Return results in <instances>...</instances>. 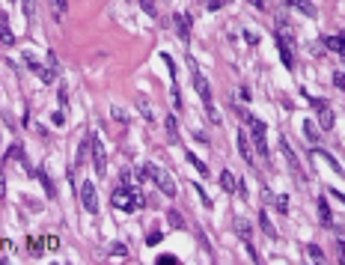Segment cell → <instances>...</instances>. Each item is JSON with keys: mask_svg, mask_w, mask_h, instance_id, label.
I'll list each match as a JSON object with an SVG mask.
<instances>
[{"mask_svg": "<svg viewBox=\"0 0 345 265\" xmlns=\"http://www.w3.org/2000/svg\"><path fill=\"white\" fill-rule=\"evenodd\" d=\"M140 173H143L146 179L155 182V185L161 188V194H167V197H176V194H179V191H176V179H173L164 167H158V164H146Z\"/></svg>", "mask_w": 345, "mask_h": 265, "instance_id": "1", "label": "cell"}, {"mask_svg": "<svg viewBox=\"0 0 345 265\" xmlns=\"http://www.w3.org/2000/svg\"><path fill=\"white\" fill-rule=\"evenodd\" d=\"M113 206L116 209H125V212H134V209H140L146 200H143V194L140 191H134L131 185H122V188H116V191H113Z\"/></svg>", "mask_w": 345, "mask_h": 265, "instance_id": "2", "label": "cell"}, {"mask_svg": "<svg viewBox=\"0 0 345 265\" xmlns=\"http://www.w3.org/2000/svg\"><path fill=\"white\" fill-rule=\"evenodd\" d=\"M247 125H250V131H253V146H256V152L262 155V158H268V143H265V122L259 120V117H253V113H247Z\"/></svg>", "mask_w": 345, "mask_h": 265, "instance_id": "3", "label": "cell"}, {"mask_svg": "<svg viewBox=\"0 0 345 265\" xmlns=\"http://www.w3.org/2000/svg\"><path fill=\"white\" fill-rule=\"evenodd\" d=\"M90 152H92V164H95V173L104 176L107 170V155H104V146H101V137L95 131H90Z\"/></svg>", "mask_w": 345, "mask_h": 265, "instance_id": "4", "label": "cell"}, {"mask_svg": "<svg viewBox=\"0 0 345 265\" xmlns=\"http://www.w3.org/2000/svg\"><path fill=\"white\" fill-rule=\"evenodd\" d=\"M313 107L319 110V128L322 131H330L336 125V117H333V107L324 101V98H313Z\"/></svg>", "mask_w": 345, "mask_h": 265, "instance_id": "5", "label": "cell"}, {"mask_svg": "<svg viewBox=\"0 0 345 265\" xmlns=\"http://www.w3.org/2000/svg\"><path fill=\"white\" fill-rule=\"evenodd\" d=\"M24 60H27V66H30V72H33V74H36V78H39V81H45V84H54V81H57V72H54L51 66H42L39 60H33L30 54H27Z\"/></svg>", "mask_w": 345, "mask_h": 265, "instance_id": "6", "label": "cell"}, {"mask_svg": "<svg viewBox=\"0 0 345 265\" xmlns=\"http://www.w3.org/2000/svg\"><path fill=\"white\" fill-rule=\"evenodd\" d=\"M81 203H84V209H87L90 215L98 212V191H95L92 182H84V185H81Z\"/></svg>", "mask_w": 345, "mask_h": 265, "instance_id": "7", "label": "cell"}, {"mask_svg": "<svg viewBox=\"0 0 345 265\" xmlns=\"http://www.w3.org/2000/svg\"><path fill=\"white\" fill-rule=\"evenodd\" d=\"M194 90H197V96L203 98V104H214V96H211V84L206 81V74L197 69L194 72Z\"/></svg>", "mask_w": 345, "mask_h": 265, "instance_id": "8", "label": "cell"}, {"mask_svg": "<svg viewBox=\"0 0 345 265\" xmlns=\"http://www.w3.org/2000/svg\"><path fill=\"white\" fill-rule=\"evenodd\" d=\"M280 149H283V155H286V161H289V167L303 179V170H300V161H298V155H295V149H292V143H289V137H280Z\"/></svg>", "mask_w": 345, "mask_h": 265, "instance_id": "9", "label": "cell"}, {"mask_svg": "<svg viewBox=\"0 0 345 265\" xmlns=\"http://www.w3.org/2000/svg\"><path fill=\"white\" fill-rule=\"evenodd\" d=\"M173 24H176V30H179L182 39L190 42V15H187V12H176V15H173Z\"/></svg>", "mask_w": 345, "mask_h": 265, "instance_id": "10", "label": "cell"}, {"mask_svg": "<svg viewBox=\"0 0 345 265\" xmlns=\"http://www.w3.org/2000/svg\"><path fill=\"white\" fill-rule=\"evenodd\" d=\"M286 6H289V9H298V12H303L306 18H316V15H319L316 3H310V0H286Z\"/></svg>", "mask_w": 345, "mask_h": 265, "instance_id": "11", "label": "cell"}, {"mask_svg": "<svg viewBox=\"0 0 345 265\" xmlns=\"http://www.w3.org/2000/svg\"><path fill=\"white\" fill-rule=\"evenodd\" d=\"M238 152H241V155H244V161H247V164H250V167H253V164H256V155H253V149H250V137H247V134H244V128H241V131H238Z\"/></svg>", "mask_w": 345, "mask_h": 265, "instance_id": "12", "label": "cell"}, {"mask_svg": "<svg viewBox=\"0 0 345 265\" xmlns=\"http://www.w3.org/2000/svg\"><path fill=\"white\" fill-rule=\"evenodd\" d=\"M324 45H327L333 54L345 57V36H342V33H339V36H324Z\"/></svg>", "mask_w": 345, "mask_h": 265, "instance_id": "13", "label": "cell"}, {"mask_svg": "<svg viewBox=\"0 0 345 265\" xmlns=\"http://www.w3.org/2000/svg\"><path fill=\"white\" fill-rule=\"evenodd\" d=\"M277 48H280V60H283V66H286V69H295V54H292V45H289V42H283V39H277Z\"/></svg>", "mask_w": 345, "mask_h": 265, "instance_id": "14", "label": "cell"}, {"mask_svg": "<svg viewBox=\"0 0 345 265\" xmlns=\"http://www.w3.org/2000/svg\"><path fill=\"white\" fill-rule=\"evenodd\" d=\"M0 39H3L6 45H15V33L9 27V18L6 15H0Z\"/></svg>", "mask_w": 345, "mask_h": 265, "instance_id": "15", "label": "cell"}, {"mask_svg": "<svg viewBox=\"0 0 345 265\" xmlns=\"http://www.w3.org/2000/svg\"><path fill=\"white\" fill-rule=\"evenodd\" d=\"M319 220H322L324 226H330V220H333L330 206H327V200H324V197H319Z\"/></svg>", "mask_w": 345, "mask_h": 265, "instance_id": "16", "label": "cell"}, {"mask_svg": "<svg viewBox=\"0 0 345 265\" xmlns=\"http://www.w3.org/2000/svg\"><path fill=\"white\" fill-rule=\"evenodd\" d=\"M220 185H223V191H229V194H235V188H238L235 176L229 173V170H223V173H220Z\"/></svg>", "mask_w": 345, "mask_h": 265, "instance_id": "17", "label": "cell"}, {"mask_svg": "<svg viewBox=\"0 0 345 265\" xmlns=\"http://www.w3.org/2000/svg\"><path fill=\"white\" fill-rule=\"evenodd\" d=\"M259 223H262V230L268 239H277V230H274V223L268 220V212H259Z\"/></svg>", "mask_w": 345, "mask_h": 265, "instance_id": "18", "label": "cell"}, {"mask_svg": "<svg viewBox=\"0 0 345 265\" xmlns=\"http://www.w3.org/2000/svg\"><path fill=\"white\" fill-rule=\"evenodd\" d=\"M167 223L173 226V230H184V217H182V212L170 209V212H167Z\"/></svg>", "mask_w": 345, "mask_h": 265, "instance_id": "19", "label": "cell"}, {"mask_svg": "<svg viewBox=\"0 0 345 265\" xmlns=\"http://www.w3.org/2000/svg\"><path fill=\"white\" fill-rule=\"evenodd\" d=\"M303 134L310 137V143H319V128H316V122H313V120H306V122H303Z\"/></svg>", "mask_w": 345, "mask_h": 265, "instance_id": "20", "label": "cell"}, {"mask_svg": "<svg viewBox=\"0 0 345 265\" xmlns=\"http://www.w3.org/2000/svg\"><path fill=\"white\" fill-rule=\"evenodd\" d=\"M235 230H238V236H241V239H250V223H247L241 215L235 217Z\"/></svg>", "mask_w": 345, "mask_h": 265, "instance_id": "21", "label": "cell"}, {"mask_svg": "<svg viewBox=\"0 0 345 265\" xmlns=\"http://www.w3.org/2000/svg\"><path fill=\"white\" fill-rule=\"evenodd\" d=\"M303 250H306V256H310V259H316V262H322V259H324V250H322L319 244H306Z\"/></svg>", "mask_w": 345, "mask_h": 265, "instance_id": "22", "label": "cell"}, {"mask_svg": "<svg viewBox=\"0 0 345 265\" xmlns=\"http://www.w3.org/2000/svg\"><path fill=\"white\" fill-rule=\"evenodd\" d=\"M137 110L143 113V117H146L149 122H152V104H149V101H146L143 96H137Z\"/></svg>", "mask_w": 345, "mask_h": 265, "instance_id": "23", "label": "cell"}, {"mask_svg": "<svg viewBox=\"0 0 345 265\" xmlns=\"http://www.w3.org/2000/svg\"><path fill=\"white\" fill-rule=\"evenodd\" d=\"M167 134H170V137H173V140H176V137H179V120H176V117H173V113H170V117H167Z\"/></svg>", "mask_w": 345, "mask_h": 265, "instance_id": "24", "label": "cell"}, {"mask_svg": "<svg viewBox=\"0 0 345 265\" xmlns=\"http://www.w3.org/2000/svg\"><path fill=\"white\" fill-rule=\"evenodd\" d=\"M36 176H39V179H42V185H45V194H48V197H54V185H51L48 173H45V170H36Z\"/></svg>", "mask_w": 345, "mask_h": 265, "instance_id": "25", "label": "cell"}, {"mask_svg": "<svg viewBox=\"0 0 345 265\" xmlns=\"http://www.w3.org/2000/svg\"><path fill=\"white\" fill-rule=\"evenodd\" d=\"M187 161H190V164H194V167L200 170V176H208V167H206V164H203V161H200L194 152H187Z\"/></svg>", "mask_w": 345, "mask_h": 265, "instance_id": "26", "label": "cell"}, {"mask_svg": "<svg viewBox=\"0 0 345 265\" xmlns=\"http://www.w3.org/2000/svg\"><path fill=\"white\" fill-rule=\"evenodd\" d=\"M206 113H208V122H211V125H220V113H217L214 104H206Z\"/></svg>", "mask_w": 345, "mask_h": 265, "instance_id": "27", "label": "cell"}, {"mask_svg": "<svg viewBox=\"0 0 345 265\" xmlns=\"http://www.w3.org/2000/svg\"><path fill=\"white\" fill-rule=\"evenodd\" d=\"M27 247H30V253H36V256H39V253H42V247H45V241H39V239H30V241H27Z\"/></svg>", "mask_w": 345, "mask_h": 265, "instance_id": "28", "label": "cell"}, {"mask_svg": "<svg viewBox=\"0 0 345 265\" xmlns=\"http://www.w3.org/2000/svg\"><path fill=\"white\" fill-rule=\"evenodd\" d=\"M140 9H143V12H149V15H158V9H155V0H140Z\"/></svg>", "mask_w": 345, "mask_h": 265, "instance_id": "29", "label": "cell"}, {"mask_svg": "<svg viewBox=\"0 0 345 265\" xmlns=\"http://www.w3.org/2000/svg\"><path fill=\"white\" fill-rule=\"evenodd\" d=\"M155 262H158V265H176V262H179V259H176V256H173V253H161V256H158V259H155Z\"/></svg>", "mask_w": 345, "mask_h": 265, "instance_id": "30", "label": "cell"}, {"mask_svg": "<svg viewBox=\"0 0 345 265\" xmlns=\"http://www.w3.org/2000/svg\"><path fill=\"white\" fill-rule=\"evenodd\" d=\"M51 6L57 9V15H66V9H69V0H51Z\"/></svg>", "mask_w": 345, "mask_h": 265, "instance_id": "31", "label": "cell"}, {"mask_svg": "<svg viewBox=\"0 0 345 265\" xmlns=\"http://www.w3.org/2000/svg\"><path fill=\"white\" fill-rule=\"evenodd\" d=\"M87 152H90V134H87V140H84V143H81V149H78V164L87 158Z\"/></svg>", "mask_w": 345, "mask_h": 265, "instance_id": "32", "label": "cell"}, {"mask_svg": "<svg viewBox=\"0 0 345 265\" xmlns=\"http://www.w3.org/2000/svg\"><path fill=\"white\" fill-rule=\"evenodd\" d=\"M21 9H24V15H27V18H33V12H36V3H33V0H21Z\"/></svg>", "mask_w": 345, "mask_h": 265, "instance_id": "33", "label": "cell"}, {"mask_svg": "<svg viewBox=\"0 0 345 265\" xmlns=\"http://www.w3.org/2000/svg\"><path fill=\"white\" fill-rule=\"evenodd\" d=\"M110 117H113V120H116V122H125V120H128L122 107H110Z\"/></svg>", "mask_w": 345, "mask_h": 265, "instance_id": "34", "label": "cell"}, {"mask_svg": "<svg viewBox=\"0 0 345 265\" xmlns=\"http://www.w3.org/2000/svg\"><path fill=\"white\" fill-rule=\"evenodd\" d=\"M161 241H164V236H161V233H152V236L146 239V244H149V247H155V244H161Z\"/></svg>", "mask_w": 345, "mask_h": 265, "instance_id": "35", "label": "cell"}, {"mask_svg": "<svg viewBox=\"0 0 345 265\" xmlns=\"http://www.w3.org/2000/svg\"><path fill=\"white\" fill-rule=\"evenodd\" d=\"M333 84L345 93V72H336V74H333Z\"/></svg>", "mask_w": 345, "mask_h": 265, "instance_id": "36", "label": "cell"}, {"mask_svg": "<svg viewBox=\"0 0 345 265\" xmlns=\"http://www.w3.org/2000/svg\"><path fill=\"white\" fill-rule=\"evenodd\" d=\"M274 203H277V209H280L283 215L289 212V200H286V197H274Z\"/></svg>", "mask_w": 345, "mask_h": 265, "instance_id": "37", "label": "cell"}, {"mask_svg": "<svg viewBox=\"0 0 345 265\" xmlns=\"http://www.w3.org/2000/svg\"><path fill=\"white\" fill-rule=\"evenodd\" d=\"M42 239H45V247H54V250L60 247V239L57 236H42Z\"/></svg>", "mask_w": 345, "mask_h": 265, "instance_id": "38", "label": "cell"}, {"mask_svg": "<svg viewBox=\"0 0 345 265\" xmlns=\"http://www.w3.org/2000/svg\"><path fill=\"white\" fill-rule=\"evenodd\" d=\"M51 122H54L57 128H63V125H66V117H63V113H60V110H57V113H54V117H51Z\"/></svg>", "mask_w": 345, "mask_h": 265, "instance_id": "39", "label": "cell"}, {"mask_svg": "<svg viewBox=\"0 0 345 265\" xmlns=\"http://www.w3.org/2000/svg\"><path fill=\"white\" fill-rule=\"evenodd\" d=\"M197 194H200V200H203V206H206V209H211V200H208V194L203 191V188H197Z\"/></svg>", "mask_w": 345, "mask_h": 265, "instance_id": "40", "label": "cell"}, {"mask_svg": "<svg viewBox=\"0 0 345 265\" xmlns=\"http://www.w3.org/2000/svg\"><path fill=\"white\" fill-rule=\"evenodd\" d=\"M6 197V179H3V167H0V200Z\"/></svg>", "mask_w": 345, "mask_h": 265, "instance_id": "41", "label": "cell"}, {"mask_svg": "<svg viewBox=\"0 0 345 265\" xmlns=\"http://www.w3.org/2000/svg\"><path fill=\"white\" fill-rule=\"evenodd\" d=\"M60 104H63V107L69 104V90H66V87H60Z\"/></svg>", "mask_w": 345, "mask_h": 265, "instance_id": "42", "label": "cell"}, {"mask_svg": "<svg viewBox=\"0 0 345 265\" xmlns=\"http://www.w3.org/2000/svg\"><path fill=\"white\" fill-rule=\"evenodd\" d=\"M173 104L182 107V96H179V87H176V84H173Z\"/></svg>", "mask_w": 345, "mask_h": 265, "instance_id": "43", "label": "cell"}, {"mask_svg": "<svg viewBox=\"0 0 345 265\" xmlns=\"http://www.w3.org/2000/svg\"><path fill=\"white\" fill-rule=\"evenodd\" d=\"M235 98H244V101H250V93H247V87H244V90L238 87V90H235Z\"/></svg>", "mask_w": 345, "mask_h": 265, "instance_id": "44", "label": "cell"}, {"mask_svg": "<svg viewBox=\"0 0 345 265\" xmlns=\"http://www.w3.org/2000/svg\"><path fill=\"white\" fill-rule=\"evenodd\" d=\"M244 39H247L250 45H256V42H259V36H256V33H250V30H244Z\"/></svg>", "mask_w": 345, "mask_h": 265, "instance_id": "45", "label": "cell"}, {"mask_svg": "<svg viewBox=\"0 0 345 265\" xmlns=\"http://www.w3.org/2000/svg\"><path fill=\"white\" fill-rule=\"evenodd\" d=\"M110 250H113V253H125V256H128V247H125V244H113Z\"/></svg>", "mask_w": 345, "mask_h": 265, "instance_id": "46", "label": "cell"}, {"mask_svg": "<svg viewBox=\"0 0 345 265\" xmlns=\"http://www.w3.org/2000/svg\"><path fill=\"white\" fill-rule=\"evenodd\" d=\"M250 3H253L256 9H268V0H250Z\"/></svg>", "mask_w": 345, "mask_h": 265, "instance_id": "47", "label": "cell"}, {"mask_svg": "<svg viewBox=\"0 0 345 265\" xmlns=\"http://www.w3.org/2000/svg\"><path fill=\"white\" fill-rule=\"evenodd\" d=\"M223 6V0H208V9H220Z\"/></svg>", "mask_w": 345, "mask_h": 265, "instance_id": "48", "label": "cell"}, {"mask_svg": "<svg viewBox=\"0 0 345 265\" xmlns=\"http://www.w3.org/2000/svg\"><path fill=\"white\" fill-rule=\"evenodd\" d=\"M342 173H345V170H342Z\"/></svg>", "mask_w": 345, "mask_h": 265, "instance_id": "49", "label": "cell"}]
</instances>
